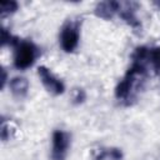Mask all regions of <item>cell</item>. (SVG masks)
<instances>
[{"label":"cell","instance_id":"cell-1","mask_svg":"<svg viewBox=\"0 0 160 160\" xmlns=\"http://www.w3.org/2000/svg\"><path fill=\"white\" fill-rule=\"evenodd\" d=\"M38 56V49L31 41H19L15 45L14 65L15 68L24 70L30 68Z\"/></svg>","mask_w":160,"mask_h":160},{"label":"cell","instance_id":"cell-2","mask_svg":"<svg viewBox=\"0 0 160 160\" xmlns=\"http://www.w3.org/2000/svg\"><path fill=\"white\" fill-rule=\"evenodd\" d=\"M79 24L78 22H66L60 31V45L64 51L71 52L76 49L79 44Z\"/></svg>","mask_w":160,"mask_h":160},{"label":"cell","instance_id":"cell-3","mask_svg":"<svg viewBox=\"0 0 160 160\" xmlns=\"http://www.w3.org/2000/svg\"><path fill=\"white\" fill-rule=\"evenodd\" d=\"M52 148H51V158L52 160H64L68 149L70 145V136L68 132L62 130H56L52 134Z\"/></svg>","mask_w":160,"mask_h":160},{"label":"cell","instance_id":"cell-4","mask_svg":"<svg viewBox=\"0 0 160 160\" xmlns=\"http://www.w3.org/2000/svg\"><path fill=\"white\" fill-rule=\"evenodd\" d=\"M38 75L42 82V85L46 88V90L54 95H60L64 92L65 86L60 79H58L48 68L45 66H39L38 69Z\"/></svg>","mask_w":160,"mask_h":160},{"label":"cell","instance_id":"cell-5","mask_svg":"<svg viewBox=\"0 0 160 160\" xmlns=\"http://www.w3.org/2000/svg\"><path fill=\"white\" fill-rule=\"evenodd\" d=\"M120 8H121V5L119 2H116V1H104V2L98 4V6L95 9V12L100 18L110 19L116 12L120 11Z\"/></svg>","mask_w":160,"mask_h":160},{"label":"cell","instance_id":"cell-6","mask_svg":"<svg viewBox=\"0 0 160 160\" xmlns=\"http://www.w3.org/2000/svg\"><path fill=\"white\" fill-rule=\"evenodd\" d=\"M9 86H10V90L11 92L18 96V98H22L26 95L28 92V89H29V82L25 78H20V76H16V78H12L9 82Z\"/></svg>","mask_w":160,"mask_h":160},{"label":"cell","instance_id":"cell-7","mask_svg":"<svg viewBox=\"0 0 160 160\" xmlns=\"http://www.w3.org/2000/svg\"><path fill=\"white\" fill-rule=\"evenodd\" d=\"M122 158V154L119 149H101L98 155H95L96 160H104V159H111V160H120Z\"/></svg>","mask_w":160,"mask_h":160},{"label":"cell","instance_id":"cell-8","mask_svg":"<svg viewBox=\"0 0 160 160\" xmlns=\"http://www.w3.org/2000/svg\"><path fill=\"white\" fill-rule=\"evenodd\" d=\"M148 59L150 60V62L152 64L154 69L160 72V46H156V48H152L149 50V55H148Z\"/></svg>","mask_w":160,"mask_h":160},{"label":"cell","instance_id":"cell-9","mask_svg":"<svg viewBox=\"0 0 160 160\" xmlns=\"http://www.w3.org/2000/svg\"><path fill=\"white\" fill-rule=\"evenodd\" d=\"M0 9H1L2 15L14 12L18 9V2H15V1H4V2H1Z\"/></svg>","mask_w":160,"mask_h":160},{"label":"cell","instance_id":"cell-10","mask_svg":"<svg viewBox=\"0 0 160 160\" xmlns=\"http://www.w3.org/2000/svg\"><path fill=\"white\" fill-rule=\"evenodd\" d=\"M85 98V95H84V91L80 89V90H76V96L74 98V100H76L78 102L79 101H82V99Z\"/></svg>","mask_w":160,"mask_h":160},{"label":"cell","instance_id":"cell-11","mask_svg":"<svg viewBox=\"0 0 160 160\" xmlns=\"http://www.w3.org/2000/svg\"><path fill=\"white\" fill-rule=\"evenodd\" d=\"M158 5H159V6H160V2H159V4H158Z\"/></svg>","mask_w":160,"mask_h":160}]
</instances>
